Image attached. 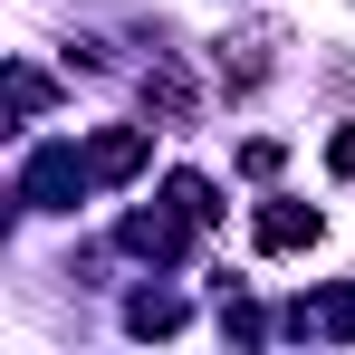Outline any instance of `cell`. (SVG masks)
<instances>
[{
  "instance_id": "obj_1",
  "label": "cell",
  "mask_w": 355,
  "mask_h": 355,
  "mask_svg": "<svg viewBox=\"0 0 355 355\" xmlns=\"http://www.w3.org/2000/svg\"><path fill=\"white\" fill-rule=\"evenodd\" d=\"M87 154H77V144H39V154H29V164H19V202H29V211H77V192H87Z\"/></svg>"
},
{
  "instance_id": "obj_2",
  "label": "cell",
  "mask_w": 355,
  "mask_h": 355,
  "mask_svg": "<svg viewBox=\"0 0 355 355\" xmlns=\"http://www.w3.org/2000/svg\"><path fill=\"white\" fill-rule=\"evenodd\" d=\"M144 154H154V125H106V135L87 144V173L125 182V173H144Z\"/></svg>"
},
{
  "instance_id": "obj_3",
  "label": "cell",
  "mask_w": 355,
  "mask_h": 355,
  "mask_svg": "<svg viewBox=\"0 0 355 355\" xmlns=\"http://www.w3.org/2000/svg\"><path fill=\"white\" fill-rule=\"evenodd\" d=\"M317 231H327V221H317L307 202H269V211H259V250H307Z\"/></svg>"
},
{
  "instance_id": "obj_4",
  "label": "cell",
  "mask_w": 355,
  "mask_h": 355,
  "mask_svg": "<svg viewBox=\"0 0 355 355\" xmlns=\"http://www.w3.org/2000/svg\"><path fill=\"white\" fill-rule=\"evenodd\" d=\"M125 327H135V336H173V327H182V297L173 288H144L135 307H125Z\"/></svg>"
},
{
  "instance_id": "obj_5",
  "label": "cell",
  "mask_w": 355,
  "mask_h": 355,
  "mask_svg": "<svg viewBox=\"0 0 355 355\" xmlns=\"http://www.w3.org/2000/svg\"><path fill=\"white\" fill-rule=\"evenodd\" d=\"M164 202H173L192 231H211V221H221V202H211V182H202V173H173V182H164Z\"/></svg>"
},
{
  "instance_id": "obj_6",
  "label": "cell",
  "mask_w": 355,
  "mask_h": 355,
  "mask_svg": "<svg viewBox=\"0 0 355 355\" xmlns=\"http://www.w3.org/2000/svg\"><path fill=\"white\" fill-rule=\"evenodd\" d=\"M10 106H19V116H39V106H49V77H39V67H19V77H10Z\"/></svg>"
},
{
  "instance_id": "obj_7",
  "label": "cell",
  "mask_w": 355,
  "mask_h": 355,
  "mask_svg": "<svg viewBox=\"0 0 355 355\" xmlns=\"http://www.w3.org/2000/svg\"><path fill=\"white\" fill-rule=\"evenodd\" d=\"M327 173H336V182H355V125L336 135V144H327Z\"/></svg>"
}]
</instances>
